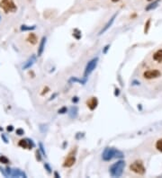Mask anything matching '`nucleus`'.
Segmentation results:
<instances>
[{"mask_svg": "<svg viewBox=\"0 0 162 178\" xmlns=\"http://www.w3.org/2000/svg\"><path fill=\"white\" fill-rule=\"evenodd\" d=\"M0 163H2V164H8V163H10V161L5 156H1L0 157Z\"/></svg>", "mask_w": 162, "mask_h": 178, "instance_id": "obj_21", "label": "nucleus"}, {"mask_svg": "<svg viewBox=\"0 0 162 178\" xmlns=\"http://www.w3.org/2000/svg\"><path fill=\"white\" fill-rule=\"evenodd\" d=\"M39 146H40V151L42 152V154L43 156H45V157H46V152H45V149H44V147H43L42 143L40 142V143H39Z\"/></svg>", "mask_w": 162, "mask_h": 178, "instance_id": "obj_23", "label": "nucleus"}, {"mask_svg": "<svg viewBox=\"0 0 162 178\" xmlns=\"http://www.w3.org/2000/svg\"><path fill=\"white\" fill-rule=\"evenodd\" d=\"M125 167V162L123 160L117 161L114 164H113L109 168V172L113 177H120L123 173V169Z\"/></svg>", "mask_w": 162, "mask_h": 178, "instance_id": "obj_2", "label": "nucleus"}, {"mask_svg": "<svg viewBox=\"0 0 162 178\" xmlns=\"http://www.w3.org/2000/svg\"><path fill=\"white\" fill-rule=\"evenodd\" d=\"M72 101L74 102V103H77V102L78 101V97H77V96H76V97H73Z\"/></svg>", "mask_w": 162, "mask_h": 178, "instance_id": "obj_32", "label": "nucleus"}, {"mask_svg": "<svg viewBox=\"0 0 162 178\" xmlns=\"http://www.w3.org/2000/svg\"><path fill=\"white\" fill-rule=\"evenodd\" d=\"M153 59L156 60L158 62H161L162 61V50H157L155 53L153 55Z\"/></svg>", "mask_w": 162, "mask_h": 178, "instance_id": "obj_16", "label": "nucleus"}, {"mask_svg": "<svg viewBox=\"0 0 162 178\" xmlns=\"http://www.w3.org/2000/svg\"><path fill=\"white\" fill-rule=\"evenodd\" d=\"M44 167L47 169L48 173H50V174L51 173V168H50V165L48 164V163H45V164H44Z\"/></svg>", "mask_w": 162, "mask_h": 178, "instance_id": "obj_26", "label": "nucleus"}, {"mask_svg": "<svg viewBox=\"0 0 162 178\" xmlns=\"http://www.w3.org/2000/svg\"><path fill=\"white\" fill-rule=\"evenodd\" d=\"M109 48H110V45L108 44V45H106L104 49H103V53H104V54H106V53H107V50H109Z\"/></svg>", "mask_w": 162, "mask_h": 178, "instance_id": "obj_28", "label": "nucleus"}, {"mask_svg": "<svg viewBox=\"0 0 162 178\" xmlns=\"http://www.w3.org/2000/svg\"><path fill=\"white\" fill-rule=\"evenodd\" d=\"M1 138L4 139V142H5V143H8V139H6V137H5L4 134H1Z\"/></svg>", "mask_w": 162, "mask_h": 178, "instance_id": "obj_31", "label": "nucleus"}, {"mask_svg": "<svg viewBox=\"0 0 162 178\" xmlns=\"http://www.w3.org/2000/svg\"><path fill=\"white\" fill-rule=\"evenodd\" d=\"M0 8L3 9L5 14L14 13L17 11V6L14 4V0H1L0 1Z\"/></svg>", "mask_w": 162, "mask_h": 178, "instance_id": "obj_3", "label": "nucleus"}, {"mask_svg": "<svg viewBox=\"0 0 162 178\" xmlns=\"http://www.w3.org/2000/svg\"><path fill=\"white\" fill-rule=\"evenodd\" d=\"M16 133L17 135H19V136H22V135L25 134V130L23 129H17L16 130Z\"/></svg>", "mask_w": 162, "mask_h": 178, "instance_id": "obj_24", "label": "nucleus"}, {"mask_svg": "<svg viewBox=\"0 0 162 178\" xmlns=\"http://www.w3.org/2000/svg\"><path fill=\"white\" fill-rule=\"evenodd\" d=\"M150 26V19H149L148 21H147V23L145 24V28H144V33H147L149 32Z\"/></svg>", "mask_w": 162, "mask_h": 178, "instance_id": "obj_22", "label": "nucleus"}, {"mask_svg": "<svg viewBox=\"0 0 162 178\" xmlns=\"http://www.w3.org/2000/svg\"><path fill=\"white\" fill-rule=\"evenodd\" d=\"M148 1H152V0H148Z\"/></svg>", "mask_w": 162, "mask_h": 178, "instance_id": "obj_35", "label": "nucleus"}, {"mask_svg": "<svg viewBox=\"0 0 162 178\" xmlns=\"http://www.w3.org/2000/svg\"><path fill=\"white\" fill-rule=\"evenodd\" d=\"M161 76L160 71L157 69H153V70H148L145 71L143 73V77L147 79H152V78H157Z\"/></svg>", "mask_w": 162, "mask_h": 178, "instance_id": "obj_7", "label": "nucleus"}, {"mask_svg": "<svg viewBox=\"0 0 162 178\" xmlns=\"http://www.w3.org/2000/svg\"><path fill=\"white\" fill-rule=\"evenodd\" d=\"M98 57H95L94 58H92L91 60L88 62L86 66L85 69V72H84V78H87L89 77L90 74L94 71V69L97 68V63H98Z\"/></svg>", "mask_w": 162, "mask_h": 178, "instance_id": "obj_4", "label": "nucleus"}, {"mask_svg": "<svg viewBox=\"0 0 162 178\" xmlns=\"http://www.w3.org/2000/svg\"><path fill=\"white\" fill-rule=\"evenodd\" d=\"M18 145L23 147V148H26V149H32L33 147H34L35 144L34 142L33 141L32 139H21Z\"/></svg>", "mask_w": 162, "mask_h": 178, "instance_id": "obj_6", "label": "nucleus"}, {"mask_svg": "<svg viewBox=\"0 0 162 178\" xmlns=\"http://www.w3.org/2000/svg\"><path fill=\"white\" fill-rule=\"evenodd\" d=\"M0 20H1V17H0Z\"/></svg>", "mask_w": 162, "mask_h": 178, "instance_id": "obj_36", "label": "nucleus"}, {"mask_svg": "<svg viewBox=\"0 0 162 178\" xmlns=\"http://www.w3.org/2000/svg\"><path fill=\"white\" fill-rule=\"evenodd\" d=\"M112 1H113V2H114V3H116V2H118L119 0H112Z\"/></svg>", "mask_w": 162, "mask_h": 178, "instance_id": "obj_34", "label": "nucleus"}, {"mask_svg": "<svg viewBox=\"0 0 162 178\" xmlns=\"http://www.w3.org/2000/svg\"><path fill=\"white\" fill-rule=\"evenodd\" d=\"M117 14H118V13L114 14V16H113L111 18H110V20L107 22V23L106 24V25H105L104 27H103V29L100 31V33H98V35H102L103 33H105L107 31V30L112 26V24H114V20H115V18H116V16H117Z\"/></svg>", "mask_w": 162, "mask_h": 178, "instance_id": "obj_8", "label": "nucleus"}, {"mask_svg": "<svg viewBox=\"0 0 162 178\" xmlns=\"http://www.w3.org/2000/svg\"><path fill=\"white\" fill-rule=\"evenodd\" d=\"M130 169L132 172H134L135 174H138V175H144L146 172L143 163L141 160H136L132 163V164H131Z\"/></svg>", "mask_w": 162, "mask_h": 178, "instance_id": "obj_5", "label": "nucleus"}, {"mask_svg": "<svg viewBox=\"0 0 162 178\" xmlns=\"http://www.w3.org/2000/svg\"><path fill=\"white\" fill-rule=\"evenodd\" d=\"M6 130H7V131H9V132H11V131H13L14 130V127L12 125H10V126H7V128H6Z\"/></svg>", "mask_w": 162, "mask_h": 178, "instance_id": "obj_30", "label": "nucleus"}, {"mask_svg": "<svg viewBox=\"0 0 162 178\" xmlns=\"http://www.w3.org/2000/svg\"><path fill=\"white\" fill-rule=\"evenodd\" d=\"M76 163V158L75 157H69L67 159L65 160L64 164H63V166L64 167H71L73 165H74Z\"/></svg>", "mask_w": 162, "mask_h": 178, "instance_id": "obj_12", "label": "nucleus"}, {"mask_svg": "<svg viewBox=\"0 0 162 178\" xmlns=\"http://www.w3.org/2000/svg\"><path fill=\"white\" fill-rule=\"evenodd\" d=\"M27 41L30 42L31 44H33V45H34V44L37 43L38 41V39H37V36H36L34 33H30L28 35L27 37Z\"/></svg>", "mask_w": 162, "mask_h": 178, "instance_id": "obj_15", "label": "nucleus"}, {"mask_svg": "<svg viewBox=\"0 0 162 178\" xmlns=\"http://www.w3.org/2000/svg\"><path fill=\"white\" fill-rule=\"evenodd\" d=\"M54 175H55V177H57V178H59V177H61V175H59V174H58L57 172H55V173H54Z\"/></svg>", "mask_w": 162, "mask_h": 178, "instance_id": "obj_33", "label": "nucleus"}, {"mask_svg": "<svg viewBox=\"0 0 162 178\" xmlns=\"http://www.w3.org/2000/svg\"><path fill=\"white\" fill-rule=\"evenodd\" d=\"M36 62V56L35 55H33L31 58H28V60L25 63V65L23 66V69L25 70V69H28L33 67V65Z\"/></svg>", "mask_w": 162, "mask_h": 178, "instance_id": "obj_10", "label": "nucleus"}, {"mask_svg": "<svg viewBox=\"0 0 162 178\" xmlns=\"http://www.w3.org/2000/svg\"><path fill=\"white\" fill-rule=\"evenodd\" d=\"M78 114V108L77 106H72L69 111V116L71 119H76Z\"/></svg>", "mask_w": 162, "mask_h": 178, "instance_id": "obj_14", "label": "nucleus"}, {"mask_svg": "<svg viewBox=\"0 0 162 178\" xmlns=\"http://www.w3.org/2000/svg\"><path fill=\"white\" fill-rule=\"evenodd\" d=\"M11 176L12 177H20V176L21 177H27L25 173L20 169H13L12 173H11Z\"/></svg>", "mask_w": 162, "mask_h": 178, "instance_id": "obj_13", "label": "nucleus"}, {"mask_svg": "<svg viewBox=\"0 0 162 178\" xmlns=\"http://www.w3.org/2000/svg\"><path fill=\"white\" fill-rule=\"evenodd\" d=\"M36 158H37L38 161H41V160H42V157H41V154H40V150H37V151H36Z\"/></svg>", "mask_w": 162, "mask_h": 178, "instance_id": "obj_27", "label": "nucleus"}, {"mask_svg": "<svg viewBox=\"0 0 162 178\" xmlns=\"http://www.w3.org/2000/svg\"><path fill=\"white\" fill-rule=\"evenodd\" d=\"M46 37L43 36L41 41H40V44H39V47H38V50H37V55L38 57H41L44 51V49H45V45H46Z\"/></svg>", "mask_w": 162, "mask_h": 178, "instance_id": "obj_9", "label": "nucleus"}, {"mask_svg": "<svg viewBox=\"0 0 162 178\" xmlns=\"http://www.w3.org/2000/svg\"><path fill=\"white\" fill-rule=\"evenodd\" d=\"M159 0H157V1H155L154 3L152 4H150L148 6L146 7V11H150V10H153V9H155L156 7H158L159 5Z\"/></svg>", "mask_w": 162, "mask_h": 178, "instance_id": "obj_17", "label": "nucleus"}, {"mask_svg": "<svg viewBox=\"0 0 162 178\" xmlns=\"http://www.w3.org/2000/svg\"><path fill=\"white\" fill-rule=\"evenodd\" d=\"M67 112H68V109H67V107H62L61 109L59 110V113H61V114H63V113H67Z\"/></svg>", "mask_w": 162, "mask_h": 178, "instance_id": "obj_25", "label": "nucleus"}, {"mask_svg": "<svg viewBox=\"0 0 162 178\" xmlns=\"http://www.w3.org/2000/svg\"><path fill=\"white\" fill-rule=\"evenodd\" d=\"M86 105H87L88 108L93 111V110H95V108H97V106L98 105V101H97V97H92L89 101H87Z\"/></svg>", "mask_w": 162, "mask_h": 178, "instance_id": "obj_11", "label": "nucleus"}, {"mask_svg": "<svg viewBox=\"0 0 162 178\" xmlns=\"http://www.w3.org/2000/svg\"><path fill=\"white\" fill-rule=\"evenodd\" d=\"M156 148L159 151L162 152V139H159L158 141L156 142Z\"/></svg>", "mask_w": 162, "mask_h": 178, "instance_id": "obj_20", "label": "nucleus"}, {"mask_svg": "<svg viewBox=\"0 0 162 178\" xmlns=\"http://www.w3.org/2000/svg\"><path fill=\"white\" fill-rule=\"evenodd\" d=\"M70 82H78L80 84H82V85H85L86 83V78H84V79H78V78H76V77H71L70 78Z\"/></svg>", "mask_w": 162, "mask_h": 178, "instance_id": "obj_18", "label": "nucleus"}, {"mask_svg": "<svg viewBox=\"0 0 162 178\" xmlns=\"http://www.w3.org/2000/svg\"><path fill=\"white\" fill-rule=\"evenodd\" d=\"M36 28L35 25H32V26H29V25H22L21 26V31H33V30H34Z\"/></svg>", "mask_w": 162, "mask_h": 178, "instance_id": "obj_19", "label": "nucleus"}, {"mask_svg": "<svg viewBox=\"0 0 162 178\" xmlns=\"http://www.w3.org/2000/svg\"><path fill=\"white\" fill-rule=\"evenodd\" d=\"M0 172H1V173L3 174V175H4V176H5V177H6L7 175H8L6 174V172L5 171V170H4V169H3V168L1 167V166H0Z\"/></svg>", "mask_w": 162, "mask_h": 178, "instance_id": "obj_29", "label": "nucleus"}, {"mask_svg": "<svg viewBox=\"0 0 162 178\" xmlns=\"http://www.w3.org/2000/svg\"><path fill=\"white\" fill-rule=\"evenodd\" d=\"M123 153L114 147H106L102 153V158L105 161H110L114 158H123Z\"/></svg>", "mask_w": 162, "mask_h": 178, "instance_id": "obj_1", "label": "nucleus"}]
</instances>
